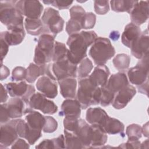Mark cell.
Here are the masks:
<instances>
[{
	"label": "cell",
	"instance_id": "obj_1",
	"mask_svg": "<svg viewBox=\"0 0 149 149\" xmlns=\"http://www.w3.org/2000/svg\"><path fill=\"white\" fill-rule=\"evenodd\" d=\"M97 38L94 31H82L70 35L67 41L69 46L67 57L70 62L75 65L79 64L86 57L88 47L93 44Z\"/></svg>",
	"mask_w": 149,
	"mask_h": 149
},
{
	"label": "cell",
	"instance_id": "obj_2",
	"mask_svg": "<svg viewBox=\"0 0 149 149\" xmlns=\"http://www.w3.org/2000/svg\"><path fill=\"white\" fill-rule=\"evenodd\" d=\"M17 1H1L0 2V20L8 30L23 28V15L16 7Z\"/></svg>",
	"mask_w": 149,
	"mask_h": 149
},
{
	"label": "cell",
	"instance_id": "obj_3",
	"mask_svg": "<svg viewBox=\"0 0 149 149\" xmlns=\"http://www.w3.org/2000/svg\"><path fill=\"white\" fill-rule=\"evenodd\" d=\"M100 95V87L93 84L89 77L79 80L77 99L81 105V109H86L90 105L99 104Z\"/></svg>",
	"mask_w": 149,
	"mask_h": 149
},
{
	"label": "cell",
	"instance_id": "obj_4",
	"mask_svg": "<svg viewBox=\"0 0 149 149\" xmlns=\"http://www.w3.org/2000/svg\"><path fill=\"white\" fill-rule=\"evenodd\" d=\"M115 54V50L107 38L97 37L89 50V55L97 65H105Z\"/></svg>",
	"mask_w": 149,
	"mask_h": 149
},
{
	"label": "cell",
	"instance_id": "obj_5",
	"mask_svg": "<svg viewBox=\"0 0 149 149\" xmlns=\"http://www.w3.org/2000/svg\"><path fill=\"white\" fill-rule=\"evenodd\" d=\"M55 37L49 33L42 34L38 38L35 48L34 62L36 64L42 65L52 60Z\"/></svg>",
	"mask_w": 149,
	"mask_h": 149
},
{
	"label": "cell",
	"instance_id": "obj_6",
	"mask_svg": "<svg viewBox=\"0 0 149 149\" xmlns=\"http://www.w3.org/2000/svg\"><path fill=\"white\" fill-rule=\"evenodd\" d=\"M42 22L44 27V33H49L55 37L63 29L64 20L60 16L58 10L47 8L42 16Z\"/></svg>",
	"mask_w": 149,
	"mask_h": 149
},
{
	"label": "cell",
	"instance_id": "obj_7",
	"mask_svg": "<svg viewBox=\"0 0 149 149\" xmlns=\"http://www.w3.org/2000/svg\"><path fill=\"white\" fill-rule=\"evenodd\" d=\"M77 65L70 62L68 57L54 62L52 65V73L59 81L66 78L77 77Z\"/></svg>",
	"mask_w": 149,
	"mask_h": 149
},
{
	"label": "cell",
	"instance_id": "obj_8",
	"mask_svg": "<svg viewBox=\"0 0 149 149\" xmlns=\"http://www.w3.org/2000/svg\"><path fill=\"white\" fill-rule=\"evenodd\" d=\"M127 75L130 83L136 86L148 79V54L140 59L134 67L129 69Z\"/></svg>",
	"mask_w": 149,
	"mask_h": 149
},
{
	"label": "cell",
	"instance_id": "obj_9",
	"mask_svg": "<svg viewBox=\"0 0 149 149\" xmlns=\"http://www.w3.org/2000/svg\"><path fill=\"white\" fill-rule=\"evenodd\" d=\"M4 105L10 119L20 118L33 110L29 100L22 98H11Z\"/></svg>",
	"mask_w": 149,
	"mask_h": 149
},
{
	"label": "cell",
	"instance_id": "obj_10",
	"mask_svg": "<svg viewBox=\"0 0 149 149\" xmlns=\"http://www.w3.org/2000/svg\"><path fill=\"white\" fill-rule=\"evenodd\" d=\"M9 95L13 98H22L30 100L35 93L34 87L22 81L20 83H8L5 85Z\"/></svg>",
	"mask_w": 149,
	"mask_h": 149
},
{
	"label": "cell",
	"instance_id": "obj_11",
	"mask_svg": "<svg viewBox=\"0 0 149 149\" xmlns=\"http://www.w3.org/2000/svg\"><path fill=\"white\" fill-rule=\"evenodd\" d=\"M17 119L11 120L1 125L0 129V148H6L13 144L17 139L18 134L16 125Z\"/></svg>",
	"mask_w": 149,
	"mask_h": 149
},
{
	"label": "cell",
	"instance_id": "obj_12",
	"mask_svg": "<svg viewBox=\"0 0 149 149\" xmlns=\"http://www.w3.org/2000/svg\"><path fill=\"white\" fill-rule=\"evenodd\" d=\"M16 7L29 19H39L43 10V6L38 1H17Z\"/></svg>",
	"mask_w": 149,
	"mask_h": 149
},
{
	"label": "cell",
	"instance_id": "obj_13",
	"mask_svg": "<svg viewBox=\"0 0 149 149\" xmlns=\"http://www.w3.org/2000/svg\"><path fill=\"white\" fill-rule=\"evenodd\" d=\"M30 104L33 109H38L45 114H54L58 111V107L55 104L48 100L41 93H34L30 100Z\"/></svg>",
	"mask_w": 149,
	"mask_h": 149
},
{
	"label": "cell",
	"instance_id": "obj_14",
	"mask_svg": "<svg viewBox=\"0 0 149 149\" xmlns=\"http://www.w3.org/2000/svg\"><path fill=\"white\" fill-rule=\"evenodd\" d=\"M86 13L84 9L78 5L74 6L70 9V19L66 26V30L69 35L77 33L82 29V20Z\"/></svg>",
	"mask_w": 149,
	"mask_h": 149
},
{
	"label": "cell",
	"instance_id": "obj_15",
	"mask_svg": "<svg viewBox=\"0 0 149 149\" xmlns=\"http://www.w3.org/2000/svg\"><path fill=\"white\" fill-rule=\"evenodd\" d=\"M19 137L26 139L30 145L34 144L41 136V130L31 127L26 121L17 119L16 125Z\"/></svg>",
	"mask_w": 149,
	"mask_h": 149
},
{
	"label": "cell",
	"instance_id": "obj_16",
	"mask_svg": "<svg viewBox=\"0 0 149 149\" xmlns=\"http://www.w3.org/2000/svg\"><path fill=\"white\" fill-rule=\"evenodd\" d=\"M26 81L29 83H34L40 76H47L52 80L56 81V79L52 73L51 64H45L38 65L33 63H30L27 69Z\"/></svg>",
	"mask_w": 149,
	"mask_h": 149
},
{
	"label": "cell",
	"instance_id": "obj_17",
	"mask_svg": "<svg viewBox=\"0 0 149 149\" xmlns=\"http://www.w3.org/2000/svg\"><path fill=\"white\" fill-rule=\"evenodd\" d=\"M132 23L139 26L148 18V1H137L130 12Z\"/></svg>",
	"mask_w": 149,
	"mask_h": 149
},
{
	"label": "cell",
	"instance_id": "obj_18",
	"mask_svg": "<svg viewBox=\"0 0 149 149\" xmlns=\"http://www.w3.org/2000/svg\"><path fill=\"white\" fill-rule=\"evenodd\" d=\"M149 37L148 30L146 29L141 33L139 38L131 47L132 54L137 59H141L148 54Z\"/></svg>",
	"mask_w": 149,
	"mask_h": 149
},
{
	"label": "cell",
	"instance_id": "obj_19",
	"mask_svg": "<svg viewBox=\"0 0 149 149\" xmlns=\"http://www.w3.org/2000/svg\"><path fill=\"white\" fill-rule=\"evenodd\" d=\"M38 91L46 97L54 98L58 95V86L55 81L47 76H42L37 81Z\"/></svg>",
	"mask_w": 149,
	"mask_h": 149
},
{
	"label": "cell",
	"instance_id": "obj_20",
	"mask_svg": "<svg viewBox=\"0 0 149 149\" xmlns=\"http://www.w3.org/2000/svg\"><path fill=\"white\" fill-rule=\"evenodd\" d=\"M136 93L134 87L128 84L118 91L112 102V106L116 109L125 108Z\"/></svg>",
	"mask_w": 149,
	"mask_h": 149
},
{
	"label": "cell",
	"instance_id": "obj_21",
	"mask_svg": "<svg viewBox=\"0 0 149 149\" xmlns=\"http://www.w3.org/2000/svg\"><path fill=\"white\" fill-rule=\"evenodd\" d=\"M81 105L76 100H65L61 105V111L59 115L65 117L79 118L81 114Z\"/></svg>",
	"mask_w": 149,
	"mask_h": 149
},
{
	"label": "cell",
	"instance_id": "obj_22",
	"mask_svg": "<svg viewBox=\"0 0 149 149\" xmlns=\"http://www.w3.org/2000/svg\"><path fill=\"white\" fill-rule=\"evenodd\" d=\"M141 30L139 26L130 23L125 27L121 37L122 42L126 47L131 48L132 46L141 34Z\"/></svg>",
	"mask_w": 149,
	"mask_h": 149
},
{
	"label": "cell",
	"instance_id": "obj_23",
	"mask_svg": "<svg viewBox=\"0 0 149 149\" xmlns=\"http://www.w3.org/2000/svg\"><path fill=\"white\" fill-rule=\"evenodd\" d=\"M81 141L84 148H90L91 142V129L84 120L79 119V125L74 133Z\"/></svg>",
	"mask_w": 149,
	"mask_h": 149
},
{
	"label": "cell",
	"instance_id": "obj_24",
	"mask_svg": "<svg viewBox=\"0 0 149 149\" xmlns=\"http://www.w3.org/2000/svg\"><path fill=\"white\" fill-rule=\"evenodd\" d=\"M109 116L106 112L101 108H90L86 112V120L91 125L96 124L102 127Z\"/></svg>",
	"mask_w": 149,
	"mask_h": 149
},
{
	"label": "cell",
	"instance_id": "obj_25",
	"mask_svg": "<svg viewBox=\"0 0 149 149\" xmlns=\"http://www.w3.org/2000/svg\"><path fill=\"white\" fill-rule=\"evenodd\" d=\"M109 74L110 72L108 68L105 65H102L96 66L88 77L96 86L101 87L107 84Z\"/></svg>",
	"mask_w": 149,
	"mask_h": 149
},
{
	"label": "cell",
	"instance_id": "obj_26",
	"mask_svg": "<svg viewBox=\"0 0 149 149\" xmlns=\"http://www.w3.org/2000/svg\"><path fill=\"white\" fill-rule=\"evenodd\" d=\"M129 84L125 73L119 72L112 74L106 84L107 87L112 92L115 93Z\"/></svg>",
	"mask_w": 149,
	"mask_h": 149
},
{
	"label": "cell",
	"instance_id": "obj_27",
	"mask_svg": "<svg viewBox=\"0 0 149 149\" xmlns=\"http://www.w3.org/2000/svg\"><path fill=\"white\" fill-rule=\"evenodd\" d=\"M91 142L90 148H99L104 145L107 141V133L104 128L96 124L91 125Z\"/></svg>",
	"mask_w": 149,
	"mask_h": 149
},
{
	"label": "cell",
	"instance_id": "obj_28",
	"mask_svg": "<svg viewBox=\"0 0 149 149\" xmlns=\"http://www.w3.org/2000/svg\"><path fill=\"white\" fill-rule=\"evenodd\" d=\"M61 95L66 98H73L76 96L77 81L75 78L69 77L58 81Z\"/></svg>",
	"mask_w": 149,
	"mask_h": 149
},
{
	"label": "cell",
	"instance_id": "obj_29",
	"mask_svg": "<svg viewBox=\"0 0 149 149\" xmlns=\"http://www.w3.org/2000/svg\"><path fill=\"white\" fill-rule=\"evenodd\" d=\"M24 37V29L8 30L1 33V38L3 39L9 45H16L20 44Z\"/></svg>",
	"mask_w": 149,
	"mask_h": 149
},
{
	"label": "cell",
	"instance_id": "obj_30",
	"mask_svg": "<svg viewBox=\"0 0 149 149\" xmlns=\"http://www.w3.org/2000/svg\"><path fill=\"white\" fill-rule=\"evenodd\" d=\"M25 119L31 127L41 130L42 129L45 123V116L40 112L33 110L26 114Z\"/></svg>",
	"mask_w": 149,
	"mask_h": 149
},
{
	"label": "cell",
	"instance_id": "obj_31",
	"mask_svg": "<svg viewBox=\"0 0 149 149\" xmlns=\"http://www.w3.org/2000/svg\"><path fill=\"white\" fill-rule=\"evenodd\" d=\"M24 26L27 33L32 36H38L44 33V27L42 20L40 19H29L24 20Z\"/></svg>",
	"mask_w": 149,
	"mask_h": 149
},
{
	"label": "cell",
	"instance_id": "obj_32",
	"mask_svg": "<svg viewBox=\"0 0 149 149\" xmlns=\"http://www.w3.org/2000/svg\"><path fill=\"white\" fill-rule=\"evenodd\" d=\"M103 128L107 133L109 134H115L123 133L125 126L118 119L110 118L109 116Z\"/></svg>",
	"mask_w": 149,
	"mask_h": 149
},
{
	"label": "cell",
	"instance_id": "obj_33",
	"mask_svg": "<svg viewBox=\"0 0 149 149\" xmlns=\"http://www.w3.org/2000/svg\"><path fill=\"white\" fill-rule=\"evenodd\" d=\"M136 2L137 1L114 0L111 1L110 3L113 11L116 12H126L129 13Z\"/></svg>",
	"mask_w": 149,
	"mask_h": 149
},
{
	"label": "cell",
	"instance_id": "obj_34",
	"mask_svg": "<svg viewBox=\"0 0 149 149\" xmlns=\"http://www.w3.org/2000/svg\"><path fill=\"white\" fill-rule=\"evenodd\" d=\"M66 148H84L79 138L74 133L64 130Z\"/></svg>",
	"mask_w": 149,
	"mask_h": 149
},
{
	"label": "cell",
	"instance_id": "obj_35",
	"mask_svg": "<svg viewBox=\"0 0 149 149\" xmlns=\"http://www.w3.org/2000/svg\"><path fill=\"white\" fill-rule=\"evenodd\" d=\"M112 62L117 70L119 71L126 70L129 66L130 57L125 54H119L115 56L112 60Z\"/></svg>",
	"mask_w": 149,
	"mask_h": 149
},
{
	"label": "cell",
	"instance_id": "obj_36",
	"mask_svg": "<svg viewBox=\"0 0 149 149\" xmlns=\"http://www.w3.org/2000/svg\"><path fill=\"white\" fill-rule=\"evenodd\" d=\"M93 68V65L92 62L88 58L83 59L80 62V65L77 68V74L78 77L80 79L87 77L91 72Z\"/></svg>",
	"mask_w": 149,
	"mask_h": 149
},
{
	"label": "cell",
	"instance_id": "obj_37",
	"mask_svg": "<svg viewBox=\"0 0 149 149\" xmlns=\"http://www.w3.org/2000/svg\"><path fill=\"white\" fill-rule=\"evenodd\" d=\"M101 95L100 103L102 107H106L112 103L114 98L115 93L109 90L105 86L100 87Z\"/></svg>",
	"mask_w": 149,
	"mask_h": 149
},
{
	"label": "cell",
	"instance_id": "obj_38",
	"mask_svg": "<svg viewBox=\"0 0 149 149\" xmlns=\"http://www.w3.org/2000/svg\"><path fill=\"white\" fill-rule=\"evenodd\" d=\"M68 51V49H67L66 47L63 43L59 41H55L54 44L52 61L54 62H56L67 57Z\"/></svg>",
	"mask_w": 149,
	"mask_h": 149
},
{
	"label": "cell",
	"instance_id": "obj_39",
	"mask_svg": "<svg viewBox=\"0 0 149 149\" xmlns=\"http://www.w3.org/2000/svg\"><path fill=\"white\" fill-rule=\"evenodd\" d=\"M126 133L128 140H139L141 137L142 129L140 126L133 123L127 127Z\"/></svg>",
	"mask_w": 149,
	"mask_h": 149
},
{
	"label": "cell",
	"instance_id": "obj_40",
	"mask_svg": "<svg viewBox=\"0 0 149 149\" xmlns=\"http://www.w3.org/2000/svg\"><path fill=\"white\" fill-rule=\"evenodd\" d=\"M79 125V118L65 117L63 119V126L65 130L74 133Z\"/></svg>",
	"mask_w": 149,
	"mask_h": 149
},
{
	"label": "cell",
	"instance_id": "obj_41",
	"mask_svg": "<svg viewBox=\"0 0 149 149\" xmlns=\"http://www.w3.org/2000/svg\"><path fill=\"white\" fill-rule=\"evenodd\" d=\"M96 22V16L92 12L86 13L81 23L82 29H90L94 27Z\"/></svg>",
	"mask_w": 149,
	"mask_h": 149
},
{
	"label": "cell",
	"instance_id": "obj_42",
	"mask_svg": "<svg viewBox=\"0 0 149 149\" xmlns=\"http://www.w3.org/2000/svg\"><path fill=\"white\" fill-rule=\"evenodd\" d=\"M27 69L22 66H17L15 68L12 73L10 80L12 81H21L26 79L27 76Z\"/></svg>",
	"mask_w": 149,
	"mask_h": 149
},
{
	"label": "cell",
	"instance_id": "obj_43",
	"mask_svg": "<svg viewBox=\"0 0 149 149\" xmlns=\"http://www.w3.org/2000/svg\"><path fill=\"white\" fill-rule=\"evenodd\" d=\"M58 128L57 121L52 116H45V123L42 128V130L45 133L54 132Z\"/></svg>",
	"mask_w": 149,
	"mask_h": 149
},
{
	"label": "cell",
	"instance_id": "obj_44",
	"mask_svg": "<svg viewBox=\"0 0 149 149\" xmlns=\"http://www.w3.org/2000/svg\"><path fill=\"white\" fill-rule=\"evenodd\" d=\"M109 10L108 1H94V10L98 15H105Z\"/></svg>",
	"mask_w": 149,
	"mask_h": 149
},
{
	"label": "cell",
	"instance_id": "obj_45",
	"mask_svg": "<svg viewBox=\"0 0 149 149\" xmlns=\"http://www.w3.org/2000/svg\"><path fill=\"white\" fill-rule=\"evenodd\" d=\"M45 4L51 5L59 9H64L68 8L73 2V1H42Z\"/></svg>",
	"mask_w": 149,
	"mask_h": 149
},
{
	"label": "cell",
	"instance_id": "obj_46",
	"mask_svg": "<svg viewBox=\"0 0 149 149\" xmlns=\"http://www.w3.org/2000/svg\"><path fill=\"white\" fill-rule=\"evenodd\" d=\"M140 142L139 140H128L125 143L122 144L118 146L123 148H140Z\"/></svg>",
	"mask_w": 149,
	"mask_h": 149
},
{
	"label": "cell",
	"instance_id": "obj_47",
	"mask_svg": "<svg viewBox=\"0 0 149 149\" xmlns=\"http://www.w3.org/2000/svg\"><path fill=\"white\" fill-rule=\"evenodd\" d=\"M36 148H55V144L54 140L53 139H45L42 141L38 145L36 146Z\"/></svg>",
	"mask_w": 149,
	"mask_h": 149
},
{
	"label": "cell",
	"instance_id": "obj_48",
	"mask_svg": "<svg viewBox=\"0 0 149 149\" xmlns=\"http://www.w3.org/2000/svg\"><path fill=\"white\" fill-rule=\"evenodd\" d=\"M0 42H1V63H2L3 58L5 57V56L8 54L9 45L2 38H1Z\"/></svg>",
	"mask_w": 149,
	"mask_h": 149
},
{
	"label": "cell",
	"instance_id": "obj_49",
	"mask_svg": "<svg viewBox=\"0 0 149 149\" xmlns=\"http://www.w3.org/2000/svg\"><path fill=\"white\" fill-rule=\"evenodd\" d=\"M29 145L22 139H17L12 146V148H29Z\"/></svg>",
	"mask_w": 149,
	"mask_h": 149
},
{
	"label": "cell",
	"instance_id": "obj_50",
	"mask_svg": "<svg viewBox=\"0 0 149 149\" xmlns=\"http://www.w3.org/2000/svg\"><path fill=\"white\" fill-rule=\"evenodd\" d=\"M10 118L8 116L4 104L1 105V123H5L9 122Z\"/></svg>",
	"mask_w": 149,
	"mask_h": 149
},
{
	"label": "cell",
	"instance_id": "obj_51",
	"mask_svg": "<svg viewBox=\"0 0 149 149\" xmlns=\"http://www.w3.org/2000/svg\"><path fill=\"white\" fill-rule=\"evenodd\" d=\"M55 148H65V137L63 134H61L58 137L54 139Z\"/></svg>",
	"mask_w": 149,
	"mask_h": 149
},
{
	"label": "cell",
	"instance_id": "obj_52",
	"mask_svg": "<svg viewBox=\"0 0 149 149\" xmlns=\"http://www.w3.org/2000/svg\"><path fill=\"white\" fill-rule=\"evenodd\" d=\"M139 91L141 94L148 95V79H147L143 84L137 86Z\"/></svg>",
	"mask_w": 149,
	"mask_h": 149
},
{
	"label": "cell",
	"instance_id": "obj_53",
	"mask_svg": "<svg viewBox=\"0 0 149 149\" xmlns=\"http://www.w3.org/2000/svg\"><path fill=\"white\" fill-rule=\"evenodd\" d=\"M10 74V71L9 69L2 65L1 63V80H3V79H5L7 78Z\"/></svg>",
	"mask_w": 149,
	"mask_h": 149
},
{
	"label": "cell",
	"instance_id": "obj_54",
	"mask_svg": "<svg viewBox=\"0 0 149 149\" xmlns=\"http://www.w3.org/2000/svg\"><path fill=\"white\" fill-rule=\"evenodd\" d=\"M8 91L2 84H1V102L3 103L6 102L8 99Z\"/></svg>",
	"mask_w": 149,
	"mask_h": 149
},
{
	"label": "cell",
	"instance_id": "obj_55",
	"mask_svg": "<svg viewBox=\"0 0 149 149\" xmlns=\"http://www.w3.org/2000/svg\"><path fill=\"white\" fill-rule=\"evenodd\" d=\"M119 36H120V34L117 31H111V34H109L110 38L112 39V40H114V41L118 40L119 39Z\"/></svg>",
	"mask_w": 149,
	"mask_h": 149
},
{
	"label": "cell",
	"instance_id": "obj_56",
	"mask_svg": "<svg viewBox=\"0 0 149 149\" xmlns=\"http://www.w3.org/2000/svg\"><path fill=\"white\" fill-rule=\"evenodd\" d=\"M142 129V133L144 134L145 137L148 136V123L147 122L145 125H143Z\"/></svg>",
	"mask_w": 149,
	"mask_h": 149
}]
</instances>
